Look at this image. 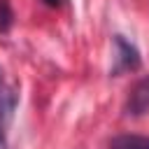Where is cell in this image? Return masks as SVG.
Instances as JSON below:
<instances>
[{"instance_id":"3","label":"cell","mask_w":149,"mask_h":149,"mask_svg":"<svg viewBox=\"0 0 149 149\" xmlns=\"http://www.w3.org/2000/svg\"><path fill=\"white\" fill-rule=\"evenodd\" d=\"M116 47L121 49V68H128V70H135L140 68V56H137V49L133 44H128L123 37H116Z\"/></svg>"},{"instance_id":"2","label":"cell","mask_w":149,"mask_h":149,"mask_svg":"<svg viewBox=\"0 0 149 149\" xmlns=\"http://www.w3.org/2000/svg\"><path fill=\"white\" fill-rule=\"evenodd\" d=\"M109 149H149V135H116L107 144Z\"/></svg>"},{"instance_id":"1","label":"cell","mask_w":149,"mask_h":149,"mask_svg":"<svg viewBox=\"0 0 149 149\" xmlns=\"http://www.w3.org/2000/svg\"><path fill=\"white\" fill-rule=\"evenodd\" d=\"M126 112L133 116H140L144 112H149V77L140 79L130 93H128V102H126Z\"/></svg>"},{"instance_id":"4","label":"cell","mask_w":149,"mask_h":149,"mask_svg":"<svg viewBox=\"0 0 149 149\" xmlns=\"http://www.w3.org/2000/svg\"><path fill=\"white\" fill-rule=\"evenodd\" d=\"M12 26V9L7 0H0V33H7Z\"/></svg>"},{"instance_id":"6","label":"cell","mask_w":149,"mask_h":149,"mask_svg":"<svg viewBox=\"0 0 149 149\" xmlns=\"http://www.w3.org/2000/svg\"><path fill=\"white\" fill-rule=\"evenodd\" d=\"M44 2H47V5H51V7H58L63 0H44Z\"/></svg>"},{"instance_id":"5","label":"cell","mask_w":149,"mask_h":149,"mask_svg":"<svg viewBox=\"0 0 149 149\" xmlns=\"http://www.w3.org/2000/svg\"><path fill=\"white\" fill-rule=\"evenodd\" d=\"M0 149H7V140H5V130H2V123H0Z\"/></svg>"}]
</instances>
